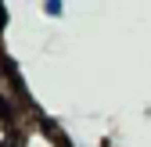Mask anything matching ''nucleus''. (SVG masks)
<instances>
[{
	"label": "nucleus",
	"instance_id": "1",
	"mask_svg": "<svg viewBox=\"0 0 151 147\" xmlns=\"http://www.w3.org/2000/svg\"><path fill=\"white\" fill-rule=\"evenodd\" d=\"M4 97H11V79H7V72L0 68V104H4Z\"/></svg>",
	"mask_w": 151,
	"mask_h": 147
},
{
	"label": "nucleus",
	"instance_id": "2",
	"mask_svg": "<svg viewBox=\"0 0 151 147\" xmlns=\"http://www.w3.org/2000/svg\"><path fill=\"white\" fill-rule=\"evenodd\" d=\"M43 11H47L50 18H58V14L65 11V4H61V0H47V4H43Z\"/></svg>",
	"mask_w": 151,
	"mask_h": 147
},
{
	"label": "nucleus",
	"instance_id": "3",
	"mask_svg": "<svg viewBox=\"0 0 151 147\" xmlns=\"http://www.w3.org/2000/svg\"><path fill=\"white\" fill-rule=\"evenodd\" d=\"M0 118H4V104H0Z\"/></svg>",
	"mask_w": 151,
	"mask_h": 147
}]
</instances>
